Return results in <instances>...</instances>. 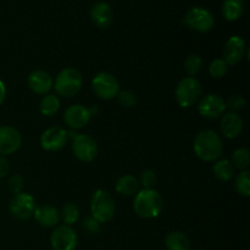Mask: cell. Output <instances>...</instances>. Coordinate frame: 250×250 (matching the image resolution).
<instances>
[{
	"instance_id": "obj_1",
	"label": "cell",
	"mask_w": 250,
	"mask_h": 250,
	"mask_svg": "<svg viewBox=\"0 0 250 250\" xmlns=\"http://www.w3.org/2000/svg\"><path fill=\"white\" fill-rule=\"evenodd\" d=\"M193 148L198 158L205 163L219 160L224 153V143L221 137L211 129H204L199 132L194 139Z\"/></svg>"
},
{
	"instance_id": "obj_2",
	"label": "cell",
	"mask_w": 250,
	"mask_h": 250,
	"mask_svg": "<svg viewBox=\"0 0 250 250\" xmlns=\"http://www.w3.org/2000/svg\"><path fill=\"white\" fill-rule=\"evenodd\" d=\"M164 208V199L158 190L142 189L134 195L133 210L142 219H155Z\"/></svg>"
},
{
	"instance_id": "obj_3",
	"label": "cell",
	"mask_w": 250,
	"mask_h": 250,
	"mask_svg": "<svg viewBox=\"0 0 250 250\" xmlns=\"http://www.w3.org/2000/svg\"><path fill=\"white\" fill-rule=\"evenodd\" d=\"M83 85V76L77 68L66 67L59 72L54 81L56 94L63 98H72L80 93Z\"/></svg>"
},
{
	"instance_id": "obj_4",
	"label": "cell",
	"mask_w": 250,
	"mask_h": 250,
	"mask_svg": "<svg viewBox=\"0 0 250 250\" xmlns=\"http://www.w3.org/2000/svg\"><path fill=\"white\" fill-rule=\"evenodd\" d=\"M90 212L100 224L111 221L116 212V205L112 195L104 189L95 190L90 199Z\"/></svg>"
},
{
	"instance_id": "obj_5",
	"label": "cell",
	"mask_w": 250,
	"mask_h": 250,
	"mask_svg": "<svg viewBox=\"0 0 250 250\" xmlns=\"http://www.w3.org/2000/svg\"><path fill=\"white\" fill-rule=\"evenodd\" d=\"M203 88L199 81L194 77H186L178 82L176 87V100L181 107L193 106L202 97Z\"/></svg>"
},
{
	"instance_id": "obj_6",
	"label": "cell",
	"mask_w": 250,
	"mask_h": 250,
	"mask_svg": "<svg viewBox=\"0 0 250 250\" xmlns=\"http://www.w3.org/2000/svg\"><path fill=\"white\" fill-rule=\"evenodd\" d=\"M94 94L103 100H111L120 92V83L117 78L110 72H99L92 81Z\"/></svg>"
},
{
	"instance_id": "obj_7",
	"label": "cell",
	"mask_w": 250,
	"mask_h": 250,
	"mask_svg": "<svg viewBox=\"0 0 250 250\" xmlns=\"http://www.w3.org/2000/svg\"><path fill=\"white\" fill-rule=\"evenodd\" d=\"M183 23L197 32H209L215 24V19L211 12L203 7H192L188 10L183 19Z\"/></svg>"
},
{
	"instance_id": "obj_8",
	"label": "cell",
	"mask_w": 250,
	"mask_h": 250,
	"mask_svg": "<svg viewBox=\"0 0 250 250\" xmlns=\"http://www.w3.org/2000/svg\"><path fill=\"white\" fill-rule=\"evenodd\" d=\"M72 141V151L76 158L83 163H90L98 155V143L92 136L78 133Z\"/></svg>"
},
{
	"instance_id": "obj_9",
	"label": "cell",
	"mask_w": 250,
	"mask_h": 250,
	"mask_svg": "<svg viewBox=\"0 0 250 250\" xmlns=\"http://www.w3.org/2000/svg\"><path fill=\"white\" fill-rule=\"evenodd\" d=\"M77 242V233L71 226L61 225L56 226L51 232L50 244L53 250H75Z\"/></svg>"
},
{
	"instance_id": "obj_10",
	"label": "cell",
	"mask_w": 250,
	"mask_h": 250,
	"mask_svg": "<svg viewBox=\"0 0 250 250\" xmlns=\"http://www.w3.org/2000/svg\"><path fill=\"white\" fill-rule=\"evenodd\" d=\"M9 210L14 217L19 220H28L36 210V200L29 193L22 192L15 194L9 204Z\"/></svg>"
},
{
	"instance_id": "obj_11",
	"label": "cell",
	"mask_w": 250,
	"mask_h": 250,
	"mask_svg": "<svg viewBox=\"0 0 250 250\" xmlns=\"http://www.w3.org/2000/svg\"><path fill=\"white\" fill-rule=\"evenodd\" d=\"M67 129L59 126L46 128L41 136V146L46 151L61 150L67 144Z\"/></svg>"
},
{
	"instance_id": "obj_12",
	"label": "cell",
	"mask_w": 250,
	"mask_h": 250,
	"mask_svg": "<svg viewBox=\"0 0 250 250\" xmlns=\"http://www.w3.org/2000/svg\"><path fill=\"white\" fill-rule=\"evenodd\" d=\"M198 111L205 119H219L226 111V103L220 95L208 94L198 102Z\"/></svg>"
},
{
	"instance_id": "obj_13",
	"label": "cell",
	"mask_w": 250,
	"mask_h": 250,
	"mask_svg": "<svg viewBox=\"0 0 250 250\" xmlns=\"http://www.w3.org/2000/svg\"><path fill=\"white\" fill-rule=\"evenodd\" d=\"M22 144L21 133L12 126H0V155L16 153Z\"/></svg>"
},
{
	"instance_id": "obj_14",
	"label": "cell",
	"mask_w": 250,
	"mask_h": 250,
	"mask_svg": "<svg viewBox=\"0 0 250 250\" xmlns=\"http://www.w3.org/2000/svg\"><path fill=\"white\" fill-rule=\"evenodd\" d=\"M63 121L70 127V129L77 131V129L83 128L90 121V114L88 111V107L81 104L70 105L63 112Z\"/></svg>"
},
{
	"instance_id": "obj_15",
	"label": "cell",
	"mask_w": 250,
	"mask_h": 250,
	"mask_svg": "<svg viewBox=\"0 0 250 250\" xmlns=\"http://www.w3.org/2000/svg\"><path fill=\"white\" fill-rule=\"evenodd\" d=\"M247 46L243 38L238 36H232L226 42L224 48V60L227 65H237L243 60L246 55Z\"/></svg>"
},
{
	"instance_id": "obj_16",
	"label": "cell",
	"mask_w": 250,
	"mask_h": 250,
	"mask_svg": "<svg viewBox=\"0 0 250 250\" xmlns=\"http://www.w3.org/2000/svg\"><path fill=\"white\" fill-rule=\"evenodd\" d=\"M27 82L29 89L39 95H46L54 87V78L44 70H36L29 73Z\"/></svg>"
},
{
	"instance_id": "obj_17",
	"label": "cell",
	"mask_w": 250,
	"mask_h": 250,
	"mask_svg": "<svg viewBox=\"0 0 250 250\" xmlns=\"http://www.w3.org/2000/svg\"><path fill=\"white\" fill-rule=\"evenodd\" d=\"M243 120L237 112H227L222 115V119L220 121V131L222 136L229 139H234L241 136L243 131Z\"/></svg>"
},
{
	"instance_id": "obj_18",
	"label": "cell",
	"mask_w": 250,
	"mask_h": 250,
	"mask_svg": "<svg viewBox=\"0 0 250 250\" xmlns=\"http://www.w3.org/2000/svg\"><path fill=\"white\" fill-rule=\"evenodd\" d=\"M33 216L36 221L45 229H51V227L58 226L60 221V212L55 207L50 204H43L36 207L33 212Z\"/></svg>"
},
{
	"instance_id": "obj_19",
	"label": "cell",
	"mask_w": 250,
	"mask_h": 250,
	"mask_svg": "<svg viewBox=\"0 0 250 250\" xmlns=\"http://www.w3.org/2000/svg\"><path fill=\"white\" fill-rule=\"evenodd\" d=\"M114 19V12L111 6L105 1L95 2L90 10V20L98 28L105 29L111 24Z\"/></svg>"
},
{
	"instance_id": "obj_20",
	"label": "cell",
	"mask_w": 250,
	"mask_h": 250,
	"mask_svg": "<svg viewBox=\"0 0 250 250\" xmlns=\"http://www.w3.org/2000/svg\"><path fill=\"white\" fill-rule=\"evenodd\" d=\"M139 182L136 177L131 175H124L116 181L115 183V190L119 194L126 195V197H132L136 195L139 190Z\"/></svg>"
},
{
	"instance_id": "obj_21",
	"label": "cell",
	"mask_w": 250,
	"mask_h": 250,
	"mask_svg": "<svg viewBox=\"0 0 250 250\" xmlns=\"http://www.w3.org/2000/svg\"><path fill=\"white\" fill-rule=\"evenodd\" d=\"M246 9L244 0H225L222 4V16L227 21H237L243 15Z\"/></svg>"
},
{
	"instance_id": "obj_22",
	"label": "cell",
	"mask_w": 250,
	"mask_h": 250,
	"mask_svg": "<svg viewBox=\"0 0 250 250\" xmlns=\"http://www.w3.org/2000/svg\"><path fill=\"white\" fill-rule=\"evenodd\" d=\"M165 246L167 250H190L189 238L182 232H171L166 236Z\"/></svg>"
},
{
	"instance_id": "obj_23",
	"label": "cell",
	"mask_w": 250,
	"mask_h": 250,
	"mask_svg": "<svg viewBox=\"0 0 250 250\" xmlns=\"http://www.w3.org/2000/svg\"><path fill=\"white\" fill-rule=\"evenodd\" d=\"M212 171H214L215 177L217 180L222 181V182H227L234 176V166L227 159L216 160V163L214 164V167H212Z\"/></svg>"
},
{
	"instance_id": "obj_24",
	"label": "cell",
	"mask_w": 250,
	"mask_h": 250,
	"mask_svg": "<svg viewBox=\"0 0 250 250\" xmlns=\"http://www.w3.org/2000/svg\"><path fill=\"white\" fill-rule=\"evenodd\" d=\"M60 99L55 94H46L42 98L39 103V110L44 116L51 117L60 110Z\"/></svg>"
},
{
	"instance_id": "obj_25",
	"label": "cell",
	"mask_w": 250,
	"mask_h": 250,
	"mask_svg": "<svg viewBox=\"0 0 250 250\" xmlns=\"http://www.w3.org/2000/svg\"><path fill=\"white\" fill-rule=\"evenodd\" d=\"M59 212H60V220H62L66 226H72L80 219V209L75 203L65 204Z\"/></svg>"
},
{
	"instance_id": "obj_26",
	"label": "cell",
	"mask_w": 250,
	"mask_h": 250,
	"mask_svg": "<svg viewBox=\"0 0 250 250\" xmlns=\"http://www.w3.org/2000/svg\"><path fill=\"white\" fill-rule=\"evenodd\" d=\"M232 165L234 168L247 171L250 165V153L247 148H239L232 155Z\"/></svg>"
},
{
	"instance_id": "obj_27",
	"label": "cell",
	"mask_w": 250,
	"mask_h": 250,
	"mask_svg": "<svg viewBox=\"0 0 250 250\" xmlns=\"http://www.w3.org/2000/svg\"><path fill=\"white\" fill-rule=\"evenodd\" d=\"M234 187L236 190L243 197L250 195V173L249 171H241L234 181Z\"/></svg>"
},
{
	"instance_id": "obj_28",
	"label": "cell",
	"mask_w": 250,
	"mask_h": 250,
	"mask_svg": "<svg viewBox=\"0 0 250 250\" xmlns=\"http://www.w3.org/2000/svg\"><path fill=\"white\" fill-rule=\"evenodd\" d=\"M202 58L197 54H190L185 60V70L189 77H194L195 75H198L200 68H202Z\"/></svg>"
},
{
	"instance_id": "obj_29",
	"label": "cell",
	"mask_w": 250,
	"mask_h": 250,
	"mask_svg": "<svg viewBox=\"0 0 250 250\" xmlns=\"http://www.w3.org/2000/svg\"><path fill=\"white\" fill-rule=\"evenodd\" d=\"M227 71H229V65L224 59H215L211 61L209 65V73L212 78H222L226 76Z\"/></svg>"
},
{
	"instance_id": "obj_30",
	"label": "cell",
	"mask_w": 250,
	"mask_h": 250,
	"mask_svg": "<svg viewBox=\"0 0 250 250\" xmlns=\"http://www.w3.org/2000/svg\"><path fill=\"white\" fill-rule=\"evenodd\" d=\"M156 178L155 172L153 170H144L143 172L139 176V186L143 187V189H153L154 186L156 185Z\"/></svg>"
},
{
	"instance_id": "obj_31",
	"label": "cell",
	"mask_w": 250,
	"mask_h": 250,
	"mask_svg": "<svg viewBox=\"0 0 250 250\" xmlns=\"http://www.w3.org/2000/svg\"><path fill=\"white\" fill-rule=\"evenodd\" d=\"M119 104L124 107H133L137 104V97L131 90H120L117 94Z\"/></svg>"
},
{
	"instance_id": "obj_32",
	"label": "cell",
	"mask_w": 250,
	"mask_h": 250,
	"mask_svg": "<svg viewBox=\"0 0 250 250\" xmlns=\"http://www.w3.org/2000/svg\"><path fill=\"white\" fill-rule=\"evenodd\" d=\"M226 103V109L231 110V112H237L239 110H243L247 105V100L242 95H232L229 99L225 100Z\"/></svg>"
},
{
	"instance_id": "obj_33",
	"label": "cell",
	"mask_w": 250,
	"mask_h": 250,
	"mask_svg": "<svg viewBox=\"0 0 250 250\" xmlns=\"http://www.w3.org/2000/svg\"><path fill=\"white\" fill-rule=\"evenodd\" d=\"M7 186L12 194H20L22 193L24 187V180L21 175H12L7 181Z\"/></svg>"
},
{
	"instance_id": "obj_34",
	"label": "cell",
	"mask_w": 250,
	"mask_h": 250,
	"mask_svg": "<svg viewBox=\"0 0 250 250\" xmlns=\"http://www.w3.org/2000/svg\"><path fill=\"white\" fill-rule=\"evenodd\" d=\"M100 222L98 220H95L93 216H88L83 220L82 222V226L85 231L88 232L89 234H98L100 232Z\"/></svg>"
},
{
	"instance_id": "obj_35",
	"label": "cell",
	"mask_w": 250,
	"mask_h": 250,
	"mask_svg": "<svg viewBox=\"0 0 250 250\" xmlns=\"http://www.w3.org/2000/svg\"><path fill=\"white\" fill-rule=\"evenodd\" d=\"M10 172V161L6 156L0 155V178H4Z\"/></svg>"
},
{
	"instance_id": "obj_36",
	"label": "cell",
	"mask_w": 250,
	"mask_h": 250,
	"mask_svg": "<svg viewBox=\"0 0 250 250\" xmlns=\"http://www.w3.org/2000/svg\"><path fill=\"white\" fill-rule=\"evenodd\" d=\"M5 98H6V87H5L4 82L0 80V106L5 102Z\"/></svg>"
},
{
	"instance_id": "obj_37",
	"label": "cell",
	"mask_w": 250,
	"mask_h": 250,
	"mask_svg": "<svg viewBox=\"0 0 250 250\" xmlns=\"http://www.w3.org/2000/svg\"><path fill=\"white\" fill-rule=\"evenodd\" d=\"M88 111H89L90 117H92V116H97L98 112H99V110H98L97 106H92L90 109H88Z\"/></svg>"
},
{
	"instance_id": "obj_38",
	"label": "cell",
	"mask_w": 250,
	"mask_h": 250,
	"mask_svg": "<svg viewBox=\"0 0 250 250\" xmlns=\"http://www.w3.org/2000/svg\"><path fill=\"white\" fill-rule=\"evenodd\" d=\"M0 42H1V39H0Z\"/></svg>"
}]
</instances>
